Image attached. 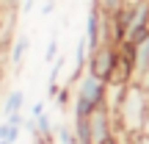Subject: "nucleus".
Wrapping results in <instances>:
<instances>
[{
	"label": "nucleus",
	"mask_w": 149,
	"mask_h": 144,
	"mask_svg": "<svg viewBox=\"0 0 149 144\" xmlns=\"http://www.w3.org/2000/svg\"><path fill=\"white\" fill-rule=\"evenodd\" d=\"M113 114H116V125L124 136L146 133V128H149V89H146V83H141V80L124 83Z\"/></svg>",
	"instance_id": "nucleus-1"
},
{
	"label": "nucleus",
	"mask_w": 149,
	"mask_h": 144,
	"mask_svg": "<svg viewBox=\"0 0 149 144\" xmlns=\"http://www.w3.org/2000/svg\"><path fill=\"white\" fill-rule=\"evenodd\" d=\"M74 94H72V119H88L91 111H97L100 105H108V80H102L100 75L86 70L74 80Z\"/></svg>",
	"instance_id": "nucleus-2"
},
{
	"label": "nucleus",
	"mask_w": 149,
	"mask_h": 144,
	"mask_svg": "<svg viewBox=\"0 0 149 144\" xmlns=\"http://www.w3.org/2000/svg\"><path fill=\"white\" fill-rule=\"evenodd\" d=\"M119 67H122V50H119V44H100L97 50L88 53V72L100 75L108 83L116 78Z\"/></svg>",
	"instance_id": "nucleus-3"
},
{
	"label": "nucleus",
	"mask_w": 149,
	"mask_h": 144,
	"mask_svg": "<svg viewBox=\"0 0 149 144\" xmlns=\"http://www.w3.org/2000/svg\"><path fill=\"white\" fill-rule=\"evenodd\" d=\"M113 125H116V114L108 105H100L97 111L88 114V133H91V144H111L116 139L113 133Z\"/></svg>",
	"instance_id": "nucleus-4"
},
{
	"label": "nucleus",
	"mask_w": 149,
	"mask_h": 144,
	"mask_svg": "<svg viewBox=\"0 0 149 144\" xmlns=\"http://www.w3.org/2000/svg\"><path fill=\"white\" fill-rule=\"evenodd\" d=\"M28 50H31V36H28V33H17L14 42H11V50H8V61L14 67H19L22 61H25Z\"/></svg>",
	"instance_id": "nucleus-5"
},
{
	"label": "nucleus",
	"mask_w": 149,
	"mask_h": 144,
	"mask_svg": "<svg viewBox=\"0 0 149 144\" xmlns=\"http://www.w3.org/2000/svg\"><path fill=\"white\" fill-rule=\"evenodd\" d=\"M22 105H25V91H22V89H11L8 97H6V103H3V117L19 114Z\"/></svg>",
	"instance_id": "nucleus-6"
},
{
	"label": "nucleus",
	"mask_w": 149,
	"mask_h": 144,
	"mask_svg": "<svg viewBox=\"0 0 149 144\" xmlns=\"http://www.w3.org/2000/svg\"><path fill=\"white\" fill-rule=\"evenodd\" d=\"M55 139H58V144H77V133H74V125L58 122V125H55Z\"/></svg>",
	"instance_id": "nucleus-7"
},
{
	"label": "nucleus",
	"mask_w": 149,
	"mask_h": 144,
	"mask_svg": "<svg viewBox=\"0 0 149 144\" xmlns=\"http://www.w3.org/2000/svg\"><path fill=\"white\" fill-rule=\"evenodd\" d=\"M19 133H22V128L11 125L8 119H6V122H0V141H8V144H14L17 139H19Z\"/></svg>",
	"instance_id": "nucleus-8"
},
{
	"label": "nucleus",
	"mask_w": 149,
	"mask_h": 144,
	"mask_svg": "<svg viewBox=\"0 0 149 144\" xmlns=\"http://www.w3.org/2000/svg\"><path fill=\"white\" fill-rule=\"evenodd\" d=\"M124 3H127V0H97V6H100V8L105 11L108 17H113V14H119V11L124 8Z\"/></svg>",
	"instance_id": "nucleus-9"
},
{
	"label": "nucleus",
	"mask_w": 149,
	"mask_h": 144,
	"mask_svg": "<svg viewBox=\"0 0 149 144\" xmlns=\"http://www.w3.org/2000/svg\"><path fill=\"white\" fill-rule=\"evenodd\" d=\"M55 58H58V33H53V36H50L47 53H44V61H47V64H53Z\"/></svg>",
	"instance_id": "nucleus-10"
},
{
	"label": "nucleus",
	"mask_w": 149,
	"mask_h": 144,
	"mask_svg": "<svg viewBox=\"0 0 149 144\" xmlns=\"http://www.w3.org/2000/svg\"><path fill=\"white\" fill-rule=\"evenodd\" d=\"M127 144H149V133H138V136H127Z\"/></svg>",
	"instance_id": "nucleus-11"
},
{
	"label": "nucleus",
	"mask_w": 149,
	"mask_h": 144,
	"mask_svg": "<svg viewBox=\"0 0 149 144\" xmlns=\"http://www.w3.org/2000/svg\"><path fill=\"white\" fill-rule=\"evenodd\" d=\"M42 114H44V100H36V103L31 105V117L36 119V117H42Z\"/></svg>",
	"instance_id": "nucleus-12"
},
{
	"label": "nucleus",
	"mask_w": 149,
	"mask_h": 144,
	"mask_svg": "<svg viewBox=\"0 0 149 144\" xmlns=\"http://www.w3.org/2000/svg\"><path fill=\"white\" fill-rule=\"evenodd\" d=\"M19 3H22V0H0V8L14 11V8H19Z\"/></svg>",
	"instance_id": "nucleus-13"
},
{
	"label": "nucleus",
	"mask_w": 149,
	"mask_h": 144,
	"mask_svg": "<svg viewBox=\"0 0 149 144\" xmlns=\"http://www.w3.org/2000/svg\"><path fill=\"white\" fill-rule=\"evenodd\" d=\"M53 8H55V0H47V3L42 6V14L47 17V14H50V11H53Z\"/></svg>",
	"instance_id": "nucleus-14"
},
{
	"label": "nucleus",
	"mask_w": 149,
	"mask_h": 144,
	"mask_svg": "<svg viewBox=\"0 0 149 144\" xmlns=\"http://www.w3.org/2000/svg\"><path fill=\"white\" fill-rule=\"evenodd\" d=\"M31 8H33V0H22V14H28Z\"/></svg>",
	"instance_id": "nucleus-15"
},
{
	"label": "nucleus",
	"mask_w": 149,
	"mask_h": 144,
	"mask_svg": "<svg viewBox=\"0 0 149 144\" xmlns=\"http://www.w3.org/2000/svg\"><path fill=\"white\" fill-rule=\"evenodd\" d=\"M146 89H149V83H146ZM146 133H149V128H146Z\"/></svg>",
	"instance_id": "nucleus-16"
},
{
	"label": "nucleus",
	"mask_w": 149,
	"mask_h": 144,
	"mask_svg": "<svg viewBox=\"0 0 149 144\" xmlns=\"http://www.w3.org/2000/svg\"><path fill=\"white\" fill-rule=\"evenodd\" d=\"M0 144H8V141H0Z\"/></svg>",
	"instance_id": "nucleus-17"
}]
</instances>
